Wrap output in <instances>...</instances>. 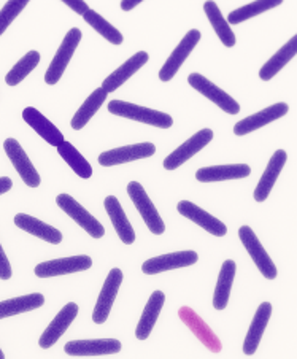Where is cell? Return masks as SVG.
Masks as SVG:
<instances>
[{
  "mask_svg": "<svg viewBox=\"0 0 297 359\" xmlns=\"http://www.w3.org/2000/svg\"><path fill=\"white\" fill-rule=\"evenodd\" d=\"M109 111L116 116L134 119V121L156 126V128L161 129H169L172 128V124H174V119H172V116L167 115V113L146 109V107H140L135 104H129V102L123 100H111L109 104Z\"/></svg>",
  "mask_w": 297,
  "mask_h": 359,
  "instance_id": "cell-1",
  "label": "cell"
},
{
  "mask_svg": "<svg viewBox=\"0 0 297 359\" xmlns=\"http://www.w3.org/2000/svg\"><path fill=\"white\" fill-rule=\"evenodd\" d=\"M81 35L83 34L78 27H72L67 32V35H65L61 46H59L57 53L55 55V57H53L50 67L45 74L46 85H56V83L61 80V76L64 75V70L67 69L70 59H72L76 46L80 43Z\"/></svg>",
  "mask_w": 297,
  "mask_h": 359,
  "instance_id": "cell-2",
  "label": "cell"
},
{
  "mask_svg": "<svg viewBox=\"0 0 297 359\" xmlns=\"http://www.w3.org/2000/svg\"><path fill=\"white\" fill-rule=\"evenodd\" d=\"M127 194L130 199H132L137 210H139V213L141 215V218H144L148 229L156 236L164 234L165 231L164 221L161 218V215L158 213L156 207L153 205L150 197H148V194L145 193L144 187H141L139 182H130L127 184Z\"/></svg>",
  "mask_w": 297,
  "mask_h": 359,
  "instance_id": "cell-3",
  "label": "cell"
},
{
  "mask_svg": "<svg viewBox=\"0 0 297 359\" xmlns=\"http://www.w3.org/2000/svg\"><path fill=\"white\" fill-rule=\"evenodd\" d=\"M57 205L69 215L70 218L76 221V224H80L89 236L94 238H102L105 236V227L97 218H94L86 208H83L78 202H76L72 196L69 194H59L56 197Z\"/></svg>",
  "mask_w": 297,
  "mask_h": 359,
  "instance_id": "cell-4",
  "label": "cell"
},
{
  "mask_svg": "<svg viewBox=\"0 0 297 359\" xmlns=\"http://www.w3.org/2000/svg\"><path fill=\"white\" fill-rule=\"evenodd\" d=\"M188 83L191 85L195 91H199L207 99H210L213 104H216L223 111L229 113V115H237L240 111V105L237 100L230 97V95L218 88L215 83H212L209 79H205L200 74H191L188 76Z\"/></svg>",
  "mask_w": 297,
  "mask_h": 359,
  "instance_id": "cell-5",
  "label": "cell"
},
{
  "mask_svg": "<svg viewBox=\"0 0 297 359\" xmlns=\"http://www.w3.org/2000/svg\"><path fill=\"white\" fill-rule=\"evenodd\" d=\"M239 237L243 243V247L251 256L254 264L258 266L261 273L264 275L267 280H273L277 277V267L270 259V256L267 255L263 245H261L259 238L254 234V231L249 226H242L239 229Z\"/></svg>",
  "mask_w": 297,
  "mask_h": 359,
  "instance_id": "cell-6",
  "label": "cell"
},
{
  "mask_svg": "<svg viewBox=\"0 0 297 359\" xmlns=\"http://www.w3.org/2000/svg\"><path fill=\"white\" fill-rule=\"evenodd\" d=\"M213 140L212 129H202L198 134H194L191 139L186 140L183 145L178 147L175 151H172L167 158L164 159V167L167 170H175L181 167L188 159H191L194 154H198L200 149H204Z\"/></svg>",
  "mask_w": 297,
  "mask_h": 359,
  "instance_id": "cell-7",
  "label": "cell"
},
{
  "mask_svg": "<svg viewBox=\"0 0 297 359\" xmlns=\"http://www.w3.org/2000/svg\"><path fill=\"white\" fill-rule=\"evenodd\" d=\"M154 153H156V147H154L153 143L141 142V143H135V145L110 149V151H105L100 154L97 161L100 165L113 167V165L132 163V161H137V159L150 158Z\"/></svg>",
  "mask_w": 297,
  "mask_h": 359,
  "instance_id": "cell-8",
  "label": "cell"
},
{
  "mask_svg": "<svg viewBox=\"0 0 297 359\" xmlns=\"http://www.w3.org/2000/svg\"><path fill=\"white\" fill-rule=\"evenodd\" d=\"M4 149L7 153L8 159L11 161V164L16 169V172L20 173V177L22 178L29 188H37L40 184V175L37 169H35L34 164L31 163V159L26 154L25 149L20 145V142L15 139H7L4 142Z\"/></svg>",
  "mask_w": 297,
  "mask_h": 359,
  "instance_id": "cell-9",
  "label": "cell"
},
{
  "mask_svg": "<svg viewBox=\"0 0 297 359\" xmlns=\"http://www.w3.org/2000/svg\"><path fill=\"white\" fill-rule=\"evenodd\" d=\"M200 37L202 35L198 29H191V31L183 37V40L178 43L174 53H172L167 61H165V64L163 65V69L159 70V80L170 81L174 79L177 72L180 70V67L183 65V62L186 61L188 56L191 55V51L195 48V45L199 43Z\"/></svg>",
  "mask_w": 297,
  "mask_h": 359,
  "instance_id": "cell-10",
  "label": "cell"
},
{
  "mask_svg": "<svg viewBox=\"0 0 297 359\" xmlns=\"http://www.w3.org/2000/svg\"><path fill=\"white\" fill-rule=\"evenodd\" d=\"M121 283H123V272L116 267L111 269L109 275H106L102 291H100L99 299H97L96 309H94L92 312V321L96 323V325H104L106 318H109L110 310L113 307V302H115L118 290H120Z\"/></svg>",
  "mask_w": 297,
  "mask_h": 359,
  "instance_id": "cell-11",
  "label": "cell"
},
{
  "mask_svg": "<svg viewBox=\"0 0 297 359\" xmlns=\"http://www.w3.org/2000/svg\"><path fill=\"white\" fill-rule=\"evenodd\" d=\"M91 266H92V259L86 255H80V256H70V258H61V259L41 262V264L35 267L34 272L40 278H51V277H57V275L88 271Z\"/></svg>",
  "mask_w": 297,
  "mask_h": 359,
  "instance_id": "cell-12",
  "label": "cell"
},
{
  "mask_svg": "<svg viewBox=\"0 0 297 359\" xmlns=\"http://www.w3.org/2000/svg\"><path fill=\"white\" fill-rule=\"evenodd\" d=\"M121 351V342L116 339L72 340L65 344V353L70 356H102Z\"/></svg>",
  "mask_w": 297,
  "mask_h": 359,
  "instance_id": "cell-13",
  "label": "cell"
},
{
  "mask_svg": "<svg viewBox=\"0 0 297 359\" xmlns=\"http://www.w3.org/2000/svg\"><path fill=\"white\" fill-rule=\"evenodd\" d=\"M199 256L195 251H177V253H169L163 256H156L144 262L141 271L146 275L161 273L165 271H174V269L188 267L198 262Z\"/></svg>",
  "mask_w": 297,
  "mask_h": 359,
  "instance_id": "cell-14",
  "label": "cell"
},
{
  "mask_svg": "<svg viewBox=\"0 0 297 359\" xmlns=\"http://www.w3.org/2000/svg\"><path fill=\"white\" fill-rule=\"evenodd\" d=\"M289 107L288 104H284V102H278V104H273L270 107H267V109L261 110L258 113H254L251 116H247L243 118L242 121L237 123L234 126V134L235 135H247L249 133H253V130L264 128L272 121H275V119H280L282 116H284L288 113Z\"/></svg>",
  "mask_w": 297,
  "mask_h": 359,
  "instance_id": "cell-15",
  "label": "cell"
},
{
  "mask_svg": "<svg viewBox=\"0 0 297 359\" xmlns=\"http://www.w3.org/2000/svg\"><path fill=\"white\" fill-rule=\"evenodd\" d=\"M177 210H178V213H181L183 217L191 219L193 223L199 224L202 229H205L207 232H210V234H213V236L223 237L228 234V227H226L223 221H219L215 217H212L210 213L202 210L200 207H198L193 202H189V201L178 202Z\"/></svg>",
  "mask_w": 297,
  "mask_h": 359,
  "instance_id": "cell-16",
  "label": "cell"
},
{
  "mask_svg": "<svg viewBox=\"0 0 297 359\" xmlns=\"http://www.w3.org/2000/svg\"><path fill=\"white\" fill-rule=\"evenodd\" d=\"M78 315V305L75 302H69L65 307L59 312L55 320L50 323V326L45 329V332L41 334L40 337V346L41 348H50V346L55 345L59 339L62 337V334H65L69 326L72 325V321L76 318Z\"/></svg>",
  "mask_w": 297,
  "mask_h": 359,
  "instance_id": "cell-17",
  "label": "cell"
},
{
  "mask_svg": "<svg viewBox=\"0 0 297 359\" xmlns=\"http://www.w3.org/2000/svg\"><path fill=\"white\" fill-rule=\"evenodd\" d=\"M178 315H180L181 321L191 329V332L195 334V337H198L200 342L207 346V348L213 353L221 351L223 346H221V342H219V339L216 337V334L212 331L209 325H207V323L202 320L193 309L181 307Z\"/></svg>",
  "mask_w": 297,
  "mask_h": 359,
  "instance_id": "cell-18",
  "label": "cell"
},
{
  "mask_svg": "<svg viewBox=\"0 0 297 359\" xmlns=\"http://www.w3.org/2000/svg\"><path fill=\"white\" fill-rule=\"evenodd\" d=\"M22 118H25V121L31 126L41 139L48 142L51 147L57 148L65 140L61 130H59L48 118L41 115L37 109H34V107H27V109H25V111H22Z\"/></svg>",
  "mask_w": 297,
  "mask_h": 359,
  "instance_id": "cell-19",
  "label": "cell"
},
{
  "mask_svg": "<svg viewBox=\"0 0 297 359\" xmlns=\"http://www.w3.org/2000/svg\"><path fill=\"white\" fill-rule=\"evenodd\" d=\"M148 59H150L148 53H145V51L135 53L132 57L127 59V61L123 65H120V67L113 72V74L106 76L102 83V88L106 93L116 91V89L123 86L124 83H126L130 76L135 74V72H139L141 67H144V65L148 62Z\"/></svg>",
  "mask_w": 297,
  "mask_h": 359,
  "instance_id": "cell-20",
  "label": "cell"
},
{
  "mask_svg": "<svg viewBox=\"0 0 297 359\" xmlns=\"http://www.w3.org/2000/svg\"><path fill=\"white\" fill-rule=\"evenodd\" d=\"M286 151L284 149H278V151L273 153V156L270 158L269 164H267V169L263 173V177H261L259 183L256 189H254V201L258 202H264L267 197H269L270 191L273 188V184H275L278 175H280L282 169L286 164Z\"/></svg>",
  "mask_w": 297,
  "mask_h": 359,
  "instance_id": "cell-21",
  "label": "cell"
},
{
  "mask_svg": "<svg viewBox=\"0 0 297 359\" xmlns=\"http://www.w3.org/2000/svg\"><path fill=\"white\" fill-rule=\"evenodd\" d=\"M270 315H272V305L269 302L261 304L256 310V313H254L251 326L248 329L245 342H243V353H245V355H254V353H256L261 339H263V334L265 331L267 323L270 320Z\"/></svg>",
  "mask_w": 297,
  "mask_h": 359,
  "instance_id": "cell-22",
  "label": "cell"
},
{
  "mask_svg": "<svg viewBox=\"0 0 297 359\" xmlns=\"http://www.w3.org/2000/svg\"><path fill=\"white\" fill-rule=\"evenodd\" d=\"M164 302H165V294L163 291H154L150 296L144 313L140 316L139 325H137V329H135L137 339L146 340L150 337L153 327L159 318V313H161V310L164 307Z\"/></svg>",
  "mask_w": 297,
  "mask_h": 359,
  "instance_id": "cell-23",
  "label": "cell"
},
{
  "mask_svg": "<svg viewBox=\"0 0 297 359\" xmlns=\"http://www.w3.org/2000/svg\"><path fill=\"white\" fill-rule=\"evenodd\" d=\"M15 224L20 227V229L29 232L35 237L41 238V241L48 243H61L62 242V234L61 231H57L56 227L43 223L37 218L31 217V215L26 213H18L15 217Z\"/></svg>",
  "mask_w": 297,
  "mask_h": 359,
  "instance_id": "cell-24",
  "label": "cell"
},
{
  "mask_svg": "<svg viewBox=\"0 0 297 359\" xmlns=\"http://www.w3.org/2000/svg\"><path fill=\"white\" fill-rule=\"evenodd\" d=\"M251 173V169L247 164H233V165H213L202 167L195 172V178L202 183L210 182H226V180L245 178Z\"/></svg>",
  "mask_w": 297,
  "mask_h": 359,
  "instance_id": "cell-25",
  "label": "cell"
},
{
  "mask_svg": "<svg viewBox=\"0 0 297 359\" xmlns=\"http://www.w3.org/2000/svg\"><path fill=\"white\" fill-rule=\"evenodd\" d=\"M105 210L109 213V217L111 219V224L115 227L118 237L121 238L123 243L130 245L135 242V232L132 229V226H130L129 219L126 217V213H124L123 207L120 201L116 199L115 196H109L105 199Z\"/></svg>",
  "mask_w": 297,
  "mask_h": 359,
  "instance_id": "cell-26",
  "label": "cell"
},
{
  "mask_svg": "<svg viewBox=\"0 0 297 359\" xmlns=\"http://www.w3.org/2000/svg\"><path fill=\"white\" fill-rule=\"evenodd\" d=\"M297 55V37L294 35L293 39L288 40L275 55H273L269 61H267L259 70V79L264 81L272 80L278 72H280L284 65H286L291 59Z\"/></svg>",
  "mask_w": 297,
  "mask_h": 359,
  "instance_id": "cell-27",
  "label": "cell"
},
{
  "mask_svg": "<svg viewBox=\"0 0 297 359\" xmlns=\"http://www.w3.org/2000/svg\"><path fill=\"white\" fill-rule=\"evenodd\" d=\"M235 269H237L235 261L228 259L223 262L221 272L218 275L215 294H213V307L216 310H224L226 305L229 302L230 290H233V283L235 277Z\"/></svg>",
  "mask_w": 297,
  "mask_h": 359,
  "instance_id": "cell-28",
  "label": "cell"
},
{
  "mask_svg": "<svg viewBox=\"0 0 297 359\" xmlns=\"http://www.w3.org/2000/svg\"><path fill=\"white\" fill-rule=\"evenodd\" d=\"M45 304V297L40 292H34V294H26L21 297L8 299V301L0 302V320L8 318V316H15L25 312H31L41 307Z\"/></svg>",
  "mask_w": 297,
  "mask_h": 359,
  "instance_id": "cell-29",
  "label": "cell"
},
{
  "mask_svg": "<svg viewBox=\"0 0 297 359\" xmlns=\"http://www.w3.org/2000/svg\"><path fill=\"white\" fill-rule=\"evenodd\" d=\"M106 93L104 88H97L96 91H94L89 97L85 100V104H83L76 113L72 118V121H70V126H72V129L75 130H80L85 128V126L89 123V119H91L96 113L99 111L100 107L106 99Z\"/></svg>",
  "mask_w": 297,
  "mask_h": 359,
  "instance_id": "cell-30",
  "label": "cell"
},
{
  "mask_svg": "<svg viewBox=\"0 0 297 359\" xmlns=\"http://www.w3.org/2000/svg\"><path fill=\"white\" fill-rule=\"evenodd\" d=\"M204 10L207 13V18H209V21L212 22L213 29H215L219 40L223 41V45L228 48H233L235 45V35L233 32V29L229 27L228 21L223 18L221 10H219L216 2H205Z\"/></svg>",
  "mask_w": 297,
  "mask_h": 359,
  "instance_id": "cell-31",
  "label": "cell"
},
{
  "mask_svg": "<svg viewBox=\"0 0 297 359\" xmlns=\"http://www.w3.org/2000/svg\"><path fill=\"white\" fill-rule=\"evenodd\" d=\"M57 153L61 154V158L69 164V167H72V170L76 173V175L81 178H91L92 175L91 164L88 163L85 156H83L72 143L64 140L61 145L57 147Z\"/></svg>",
  "mask_w": 297,
  "mask_h": 359,
  "instance_id": "cell-32",
  "label": "cell"
},
{
  "mask_svg": "<svg viewBox=\"0 0 297 359\" xmlns=\"http://www.w3.org/2000/svg\"><path fill=\"white\" fill-rule=\"evenodd\" d=\"M282 0H259V2H251L245 5V7H240L234 10L233 13L228 16V24H240L243 21L249 20V18H254L264 11H269L275 7H280Z\"/></svg>",
  "mask_w": 297,
  "mask_h": 359,
  "instance_id": "cell-33",
  "label": "cell"
},
{
  "mask_svg": "<svg viewBox=\"0 0 297 359\" xmlns=\"http://www.w3.org/2000/svg\"><path fill=\"white\" fill-rule=\"evenodd\" d=\"M83 18H85V21L94 29V31H97L105 40H109L110 43H113V45H121L123 43V40H124L123 34L118 31L115 26H111V24L106 21L105 18L100 16L97 11L89 8L86 13L83 15Z\"/></svg>",
  "mask_w": 297,
  "mask_h": 359,
  "instance_id": "cell-34",
  "label": "cell"
},
{
  "mask_svg": "<svg viewBox=\"0 0 297 359\" xmlns=\"http://www.w3.org/2000/svg\"><path fill=\"white\" fill-rule=\"evenodd\" d=\"M39 62H40L39 51L32 50V51L26 53V56L21 57L20 61L16 62V65H13V69L8 72L7 76H5V83H7L8 86L20 85V83L25 80L35 67H37Z\"/></svg>",
  "mask_w": 297,
  "mask_h": 359,
  "instance_id": "cell-35",
  "label": "cell"
},
{
  "mask_svg": "<svg viewBox=\"0 0 297 359\" xmlns=\"http://www.w3.org/2000/svg\"><path fill=\"white\" fill-rule=\"evenodd\" d=\"M27 0H16V2L11 0L5 4V7L0 10V35L7 31V27H10L15 18L27 7Z\"/></svg>",
  "mask_w": 297,
  "mask_h": 359,
  "instance_id": "cell-36",
  "label": "cell"
},
{
  "mask_svg": "<svg viewBox=\"0 0 297 359\" xmlns=\"http://www.w3.org/2000/svg\"><path fill=\"white\" fill-rule=\"evenodd\" d=\"M11 278V266L7 256H5V251L0 245V280H10Z\"/></svg>",
  "mask_w": 297,
  "mask_h": 359,
  "instance_id": "cell-37",
  "label": "cell"
},
{
  "mask_svg": "<svg viewBox=\"0 0 297 359\" xmlns=\"http://www.w3.org/2000/svg\"><path fill=\"white\" fill-rule=\"evenodd\" d=\"M64 4L72 8L76 15H85L89 10V5L86 2H80V0H64Z\"/></svg>",
  "mask_w": 297,
  "mask_h": 359,
  "instance_id": "cell-38",
  "label": "cell"
},
{
  "mask_svg": "<svg viewBox=\"0 0 297 359\" xmlns=\"http://www.w3.org/2000/svg\"><path fill=\"white\" fill-rule=\"evenodd\" d=\"M13 187V183H11V178L8 177H0V196L8 193V191Z\"/></svg>",
  "mask_w": 297,
  "mask_h": 359,
  "instance_id": "cell-39",
  "label": "cell"
},
{
  "mask_svg": "<svg viewBox=\"0 0 297 359\" xmlns=\"http://www.w3.org/2000/svg\"><path fill=\"white\" fill-rule=\"evenodd\" d=\"M140 2H141V0H123V2H121V10L123 11L134 10L135 7H139Z\"/></svg>",
  "mask_w": 297,
  "mask_h": 359,
  "instance_id": "cell-40",
  "label": "cell"
},
{
  "mask_svg": "<svg viewBox=\"0 0 297 359\" xmlns=\"http://www.w3.org/2000/svg\"><path fill=\"white\" fill-rule=\"evenodd\" d=\"M2 358H5V356H4V351L0 350V359H2Z\"/></svg>",
  "mask_w": 297,
  "mask_h": 359,
  "instance_id": "cell-41",
  "label": "cell"
}]
</instances>
